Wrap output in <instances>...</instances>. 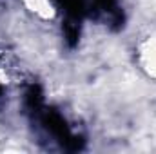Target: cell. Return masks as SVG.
I'll return each mask as SVG.
<instances>
[{
    "label": "cell",
    "instance_id": "1",
    "mask_svg": "<svg viewBox=\"0 0 156 154\" xmlns=\"http://www.w3.org/2000/svg\"><path fill=\"white\" fill-rule=\"evenodd\" d=\"M140 62L149 76L156 78V37L149 38L140 47Z\"/></svg>",
    "mask_w": 156,
    "mask_h": 154
}]
</instances>
